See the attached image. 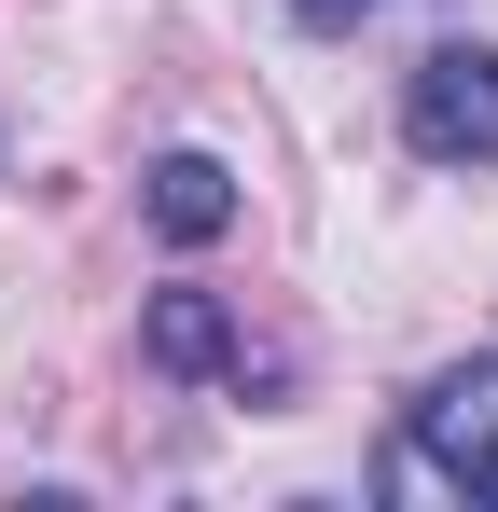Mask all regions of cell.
<instances>
[{
	"mask_svg": "<svg viewBox=\"0 0 498 512\" xmlns=\"http://www.w3.org/2000/svg\"><path fill=\"white\" fill-rule=\"evenodd\" d=\"M388 499H457V512H498V360L443 374L415 429L388 443Z\"/></svg>",
	"mask_w": 498,
	"mask_h": 512,
	"instance_id": "1",
	"label": "cell"
},
{
	"mask_svg": "<svg viewBox=\"0 0 498 512\" xmlns=\"http://www.w3.org/2000/svg\"><path fill=\"white\" fill-rule=\"evenodd\" d=\"M402 139L429 167H498V56L485 42H429L402 70Z\"/></svg>",
	"mask_w": 498,
	"mask_h": 512,
	"instance_id": "2",
	"label": "cell"
},
{
	"mask_svg": "<svg viewBox=\"0 0 498 512\" xmlns=\"http://www.w3.org/2000/svg\"><path fill=\"white\" fill-rule=\"evenodd\" d=\"M139 346H153L166 374H236V388H249V346H236V319H222L208 291H166V305H153V333H139Z\"/></svg>",
	"mask_w": 498,
	"mask_h": 512,
	"instance_id": "3",
	"label": "cell"
},
{
	"mask_svg": "<svg viewBox=\"0 0 498 512\" xmlns=\"http://www.w3.org/2000/svg\"><path fill=\"white\" fill-rule=\"evenodd\" d=\"M153 222L180 236V250H208V236L236 222V180L208 167V153H166V167H153Z\"/></svg>",
	"mask_w": 498,
	"mask_h": 512,
	"instance_id": "4",
	"label": "cell"
},
{
	"mask_svg": "<svg viewBox=\"0 0 498 512\" xmlns=\"http://www.w3.org/2000/svg\"><path fill=\"white\" fill-rule=\"evenodd\" d=\"M291 14H305V28H360L374 0H291Z\"/></svg>",
	"mask_w": 498,
	"mask_h": 512,
	"instance_id": "5",
	"label": "cell"
}]
</instances>
